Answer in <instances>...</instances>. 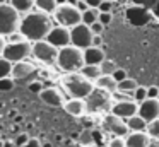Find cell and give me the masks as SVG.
Masks as SVG:
<instances>
[{"label": "cell", "instance_id": "35", "mask_svg": "<svg viewBox=\"0 0 159 147\" xmlns=\"http://www.w3.org/2000/svg\"><path fill=\"white\" fill-rule=\"evenodd\" d=\"M98 21H99V22H103L104 26H108V24L111 22V12H99Z\"/></svg>", "mask_w": 159, "mask_h": 147}, {"label": "cell", "instance_id": "15", "mask_svg": "<svg viewBox=\"0 0 159 147\" xmlns=\"http://www.w3.org/2000/svg\"><path fill=\"white\" fill-rule=\"evenodd\" d=\"M36 70V67L31 63V62H26V60H21V62H16L12 63V72L11 75L16 79V80H21V79H28L29 75H33Z\"/></svg>", "mask_w": 159, "mask_h": 147}, {"label": "cell", "instance_id": "17", "mask_svg": "<svg viewBox=\"0 0 159 147\" xmlns=\"http://www.w3.org/2000/svg\"><path fill=\"white\" fill-rule=\"evenodd\" d=\"M106 58L104 51L99 46H89L84 50V62L91 65H101V62Z\"/></svg>", "mask_w": 159, "mask_h": 147}, {"label": "cell", "instance_id": "10", "mask_svg": "<svg viewBox=\"0 0 159 147\" xmlns=\"http://www.w3.org/2000/svg\"><path fill=\"white\" fill-rule=\"evenodd\" d=\"M46 39H48L52 44H55L57 48L67 46V44H70V27L62 26V24H58V26H53L52 29H50Z\"/></svg>", "mask_w": 159, "mask_h": 147}, {"label": "cell", "instance_id": "25", "mask_svg": "<svg viewBox=\"0 0 159 147\" xmlns=\"http://www.w3.org/2000/svg\"><path fill=\"white\" fill-rule=\"evenodd\" d=\"M145 132L149 133L151 139H159V118L152 120V122H147V128Z\"/></svg>", "mask_w": 159, "mask_h": 147}, {"label": "cell", "instance_id": "8", "mask_svg": "<svg viewBox=\"0 0 159 147\" xmlns=\"http://www.w3.org/2000/svg\"><path fill=\"white\" fill-rule=\"evenodd\" d=\"M93 31L87 24L79 22L74 27H70V44L80 48V50H86V48L93 46Z\"/></svg>", "mask_w": 159, "mask_h": 147}, {"label": "cell", "instance_id": "47", "mask_svg": "<svg viewBox=\"0 0 159 147\" xmlns=\"http://www.w3.org/2000/svg\"><path fill=\"white\" fill-rule=\"evenodd\" d=\"M156 14H157V16H159V0H157V2H156Z\"/></svg>", "mask_w": 159, "mask_h": 147}, {"label": "cell", "instance_id": "34", "mask_svg": "<svg viewBox=\"0 0 159 147\" xmlns=\"http://www.w3.org/2000/svg\"><path fill=\"white\" fill-rule=\"evenodd\" d=\"M28 87H29V91H31V92H36V94H39V92L43 91V84H41L39 80H34V82H31V84H29Z\"/></svg>", "mask_w": 159, "mask_h": 147}, {"label": "cell", "instance_id": "18", "mask_svg": "<svg viewBox=\"0 0 159 147\" xmlns=\"http://www.w3.org/2000/svg\"><path fill=\"white\" fill-rule=\"evenodd\" d=\"M94 85H96L98 89H101V91L110 92V94H113V92L118 91V82L113 79V75H108V74L101 75V77L94 82Z\"/></svg>", "mask_w": 159, "mask_h": 147}, {"label": "cell", "instance_id": "22", "mask_svg": "<svg viewBox=\"0 0 159 147\" xmlns=\"http://www.w3.org/2000/svg\"><path fill=\"white\" fill-rule=\"evenodd\" d=\"M137 87H139V84L130 77H127V79L118 82V92H123V94H134V91Z\"/></svg>", "mask_w": 159, "mask_h": 147}, {"label": "cell", "instance_id": "16", "mask_svg": "<svg viewBox=\"0 0 159 147\" xmlns=\"http://www.w3.org/2000/svg\"><path fill=\"white\" fill-rule=\"evenodd\" d=\"M151 137L145 132H128L125 137V147H149Z\"/></svg>", "mask_w": 159, "mask_h": 147}, {"label": "cell", "instance_id": "4", "mask_svg": "<svg viewBox=\"0 0 159 147\" xmlns=\"http://www.w3.org/2000/svg\"><path fill=\"white\" fill-rule=\"evenodd\" d=\"M21 26V12L11 3H0V34L9 36Z\"/></svg>", "mask_w": 159, "mask_h": 147}, {"label": "cell", "instance_id": "6", "mask_svg": "<svg viewBox=\"0 0 159 147\" xmlns=\"http://www.w3.org/2000/svg\"><path fill=\"white\" fill-rule=\"evenodd\" d=\"M53 17H55V21L58 24L67 26V27H74L75 24L82 22V12L75 5H70L67 2L57 7V10L53 12Z\"/></svg>", "mask_w": 159, "mask_h": 147}, {"label": "cell", "instance_id": "19", "mask_svg": "<svg viewBox=\"0 0 159 147\" xmlns=\"http://www.w3.org/2000/svg\"><path fill=\"white\" fill-rule=\"evenodd\" d=\"M125 123H127V126H128L130 132H144V130L147 128V122H145L140 115L130 116V118L125 120Z\"/></svg>", "mask_w": 159, "mask_h": 147}, {"label": "cell", "instance_id": "32", "mask_svg": "<svg viewBox=\"0 0 159 147\" xmlns=\"http://www.w3.org/2000/svg\"><path fill=\"white\" fill-rule=\"evenodd\" d=\"M111 75H113V79H115L116 82H120V80H123V79H127V77H128L127 72H125L123 68H120V67H116V70H115Z\"/></svg>", "mask_w": 159, "mask_h": 147}, {"label": "cell", "instance_id": "5", "mask_svg": "<svg viewBox=\"0 0 159 147\" xmlns=\"http://www.w3.org/2000/svg\"><path fill=\"white\" fill-rule=\"evenodd\" d=\"M33 57L39 60L43 65H55L58 57V48L52 44L48 39L33 41Z\"/></svg>", "mask_w": 159, "mask_h": 147}, {"label": "cell", "instance_id": "1", "mask_svg": "<svg viewBox=\"0 0 159 147\" xmlns=\"http://www.w3.org/2000/svg\"><path fill=\"white\" fill-rule=\"evenodd\" d=\"M52 27H53V21L50 17V14L41 12V10H34V12L29 10V12H26L24 17H21L19 31L29 41H39V39H46Z\"/></svg>", "mask_w": 159, "mask_h": 147}, {"label": "cell", "instance_id": "41", "mask_svg": "<svg viewBox=\"0 0 159 147\" xmlns=\"http://www.w3.org/2000/svg\"><path fill=\"white\" fill-rule=\"evenodd\" d=\"M101 44H103V38H101V34H94L93 46H101Z\"/></svg>", "mask_w": 159, "mask_h": 147}, {"label": "cell", "instance_id": "21", "mask_svg": "<svg viewBox=\"0 0 159 147\" xmlns=\"http://www.w3.org/2000/svg\"><path fill=\"white\" fill-rule=\"evenodd\" d=\"M34 7L41 12L53 14L58 7V3H57V0H34Z\"/></svg>", "mask_w": 159, "mask_h": 147}, {"label": "cell", "instance_id": "37", "mask_svg": "<svg viewBox=\"0 0 159 147\" xmlns=\"http://www.w3.org/2000/svg\"><path fill=\"white\" fill-rule=\"evenodd\" d=\"M110 147H125V139H121V137H115L113 140L110 142Z\"/></svg>", "mask_w": 159, "mask_h": 147}, {"label": "cell", "instance_id": "30", "mask_svg": "<svg viewBox=\"0 0 159 147\" xmlns=\"http://www.w3.org/2000/svg\"><path fill=\"white\" fill-rule=\"evenodd\" d=\"M5 38H9V43H17V41H24V39H28V38H26L19 29H17V31H14V33H11L9 36H5Z\"/></svg>", "mask_w": 159, "mask_h": 147}, {"label": "cell", "instance_id": "39", "mask_svg": "<svg viewBox=\"0 0 159 147\" xmlns=\"http://www.w3.org/2000/svg\"><path fill=\"white\" fill-rule=\"evenodd\" d=\"M22 147H41V142L38 139H29L28 144H24Z\"/></svg>", "mask_w": 159, "mask_h": 147}, {"label": "cell", "instance_id": "28", "mask_svg": "<svg viewBox=\"0 0 159 147\" xmlns=\"http://www.w3.org/2000/svg\"><path fill=\"white\" fill-rule=\"evenodd\" d=\"M99 67H101V72H103V74H108V75H111L115 70H116V65H115L111 60H106V58L101 62Z\"/></svg>", "mask_w": 159, "mask_h": 147}, {"label": "cell", "instance_id": "20", "mask_svg": "<svg viewBox=\"0 0 159 147\" xmlns=\"http://www.w3.org/2000/svg\"><path fill=\"white\" fill-rule=\"evenodd\" d=\"M79 72H80V74H82L86 79H89V80H93V82H96L98 79L103 75L99 65H91V63H84V67L80 68Z\"/></svg>", "mask_w": 159, "mask_h": 147}, {"label": "cell", "instance_id": "27", "mask_svg": "<svg viewBox=\"0 0 159 147\" xmlns=\"http://www.w3.org/2000/svg\"><path fill=\"white\" fill-rule=\"evenodd\" d=\"M14 80L16 79L12 75L9 77H0V92H9L14 89Z\"/></svg>", "mask_w": 159, "mask_h": 147}, {"label": "cell", "instance_id": "46", "mask_svg": "<svg viewBox=\"0 0 159 147\" xmlns=\"http://www.w3.org/2000/svg\"><path fill=\"white\" fill-rule=\"evenodd\" d=\"M77 2L79 0H67V3H70V5H77Z\"/></svg>", "mask_w": 159, "mask_h": 147}, {"label": "cell", "instance_id": "45", "mask_svg": "<svg viewBox=\"0 0 159 147\" xmlns=\"http://www.w3.org/2000/svg\"><path fill=\"white\" fill-rule=\"evenodd\" d=\"M149 147H159V139H152L151 144H149Z\"/></svg>", "mask_w": 159, "mask_h": 147}, {"label": "cell", "instance_id": "43", "mask_svg": "<svg viewBox=\"0 0 159 147\" xmlns=\"http://www.w3.org/2000/svg\"><path fill=\"white\" fill-rule=\"evenodd\" d=\"M5 44H7V41H5V36H2V34H0V57L4 55V48H5Z\"/></svg>", "mask_w": 159, "mask_h": 147}, {"label": "cell", "instance_id": "2", "mask_svg": "<svg viewBox=\"0 0 159 147\" xmlns=\"http://www.w3.org/2000/svg\"><path fill=\"white\" fill-rule=\"evenodd\" d=\"M62 84L65 91L70 94V98H82L86 99L94 91V82L86 79L80 72H67V75L62 79Z\"/></svg>", "mask_w": 159, "mask_h": 147}, {"label": "cell", "instance_id": "7", "mask_svg": "<svg viewBox=\"0 0 159 147\" xmlns=\"http://www.w3.org/2000/svg\"><path fill=\"white\" fill-rule=\"evenodd\" d=\"M31 55H33V44L29 39H24V41H17V43H7L2 57L11 60L12 63H16V62L26 60Z\"/></svg>", "mask_w": 159, "mask_h": 147}, {"label": "cell", "instance_id": "12", "mask_svg": "<svg viewBox=\"0 0 159 147\" xmlns=\"http://www.w3.org/2000/svg\"><path fill=\"white\" fill-rule=\"evenodd\" d=\"M39 98L45 104L52 106V108H63V103H65L63 94L57 87H45L39 92Z\"/></svg>", "mask_w": 159, "mask_h": 147}, {"label": "cell", "instance_id": "11", "mask_svg": "<svg viewBox=\"0 0 159 147\" xmlns=\"http://www.w3.org/2000/svg\"><path fill=\"white\" fill-rule=\"evenodd\" d=\"M137 111H139V103L135 99L134 101H130V99H121V101L115 103L111 106V113L121 120H127L130 116L137 115Z\"/></svg>", "mask_w": 159, "mask_h": 147}, {"label": "cell", "instance_id": "49", "mask_svg": "<svg viewBox=\"0 0 159 147\" xmlns=\"http://www.w3.org/2000/svg\"><path fill=\"white\" fill-rule=\"evenodd\" d=\"M9 2V0H0V3H7Z\"/></svg>", "mask_w": 159, "mask_h": 147}, {"label": "cell", "instance_id": "44", "mask_svg": "<svg viewBox=\"0 0 159 147\" xmlns=\"http://www.w3.org/2000/svg\"><path fill=\"white\" fill-rule=\"evenodd\" d=\"M101 2H103V0H86V3L89 7H99Z\"/></svg>", "mask_w": 159, "mask_h": 147}, {"label": "cell", "instance_id": "14", "mask_svg": "<svg viewBox=\"0 0 159 147\" xmlns=\"http://www.w3.org/2000/svg\"><path fill=\"white\" fill-rule=\"evenodd\" d=\"M63 109L67 111V115L79 118V116H82L87 111V103L82 98H70L69 101L63 103Z\"/></svg>", "mask_w": 159, "mask_h": 147}, {"label": "cell", "instance_id": "33", "mask_svg": "<svg viewBox=\"0 0 159 147\" xmlns=\"http://www.w3.org/2000/svg\"><path fill=\"white\" fill-rule=\"evenodd\" d=\"M113 5H115V3L111 2V0H103L98 9H99V12H111V7H113Z\"/></svg>", "mask_w": 159, "mask_h": 147}, {"label": "cell", "instance_id": "24", "mask_svg": "<svg viewBox=\"0 0 159 147\" xmlns=\"http://www.w3.org/2000/svg\"><path fill=\"white\" fill-rule=\"evenodd\" d=\"M98 17H99V9H98V7H89L87 10L82 12V22L87 24V26H91L93 22L98 21Z\"/></svg>", "mask_w": 159, "mask_h": 147}, {"label": "cell", "instance_id": "26", "mask_svg": "<svg viewBox=\"0 0 159 147\" xmlns=\"http://www.w3.org/2000/svg\"><path fill=\"white\" fill-rule=\"evenodd\" d=\"M12 72V62L5 57H0V77H9Z\"/></svg>", "mask_w": 159, "mask_h": 147}, {"label": "cell", "instance_id": "38", "mask_svg": "<svg viewBox=\"0 0 159 147\" xmlns=\"http://www.w3.org/2000/svg\"><path fill=\"white\" fill-rule=\"evenodd\" d=\"M147 98H159V89L156 85H149L147 87Z\"/></svg>", "mask_w": 159, "mask_h": 147}, {"label": "cell", "instance_id": "40", "mask_svg": "<svg viewBox=\"0 0 159 147\" xmlns=\"http://www.w3.org/2000/svg\"><path fill=\"white\" fill-rule=\"evenodd\" d=\"M134 2L140 3V5H147V7H154L157 0H134Z\"/></svg>", "mask_w": 159, "mask_h": 147}, {"label": "cell", "instance_id": "29", "mask_svg": "<svg viewBox=\"0 0 159 147\" xmlns=\"http://www.w3.org/2000/svg\"><path fill=\"white\" fill-rule=\"evenodd\" d=\"M145 98H147V87H140V85H139L134 91V99L137 103H140V101H144Z\"/></svg>", "mask_w": 159, "mask_h": 147}, {"label": "cell", "instance_id": "23", "mask_svg": "<svg viewBox=\"0 0 159 147\" xmlns=\"http://www.w3.org/2000/svg\"><path fill=\"white\" fill-rule=\"evenodd\" d=\"M9 3H11L14 9H17L21 14L29 12V10L34 7V0H9Z\"/></svg>", "mask_w": 159, "mask_h": 147}, {"label": "cell", "instance_id": "3", "mask_svg": "<svg viewBox=\"0 0 159 147\" xmlns=\"http://www.w3.org/2000/svg\"><path fill=\"white\" fill-rule=\"evenodd\" d=\"M84 50L67 44L63 48H58V57H57V65L63 72H79L84 67Z\"/></svg>", "mask_w": 159, "mask_h": 147}, {"label": "cell", "instance_id": "42", "mask_svg": "<svg viewBox=\"0 0 159 147\" xmlns=\"http://www.w3.org/2000/svg\"><path fill=\"white\" fill-rule=\"evenodd\" d=\"M75 7H77V9L80 10V12H84V10H87V9H89V5H87V3H86V0H79Z\"/></svg>", "mask_w": 159, "mask_h": 147}, {"label": "cell", "instance_id": "31", "mask_svg": "<svg viewBox=\"0 0 159 147\" xmlns=\"http://www.w3.org/2000/svg\"><path fill=\"white\" fill-rule=\"evenodd\" d=\"M91 31H93V34H103V31H104V24L103 22H99V21H96V22H93L91 24Z\"/></svg>", "mask_w": 159, "mask_h": 147}, {"label": "cell", "instance_id": "36", "mask_svg": "<svg viewBox=\"0 0 159 147\" xmlns=\"http://www.w3.org/2000/svg\"><path fill=\"white\" fill-rule=\"evenodd\" d=\"M29 139H31V137H29L28 133H21V135H17V139H16V145H17V147H22L24 144H28Z\"/></svg>", "mask_w": 159, "mask_h": 147}, {"label": "cell", "instance_id": "48", "mask_svg": "<svg viewBox=\"0 0 159 147\" xmlns=\"http://www.w3.org/2000/svg\"><path fill=\"white\" fill-rule=\"evenodd\" d=\"M67 0H57V3H58V5H62V3H65Z\"/></svg>", "mask_w": 159, "mask_h": 147}, {"label": "cell", "instance_id": "13", "mask_svg": "<svg viewBox=\"0 0 159 147\" xmlns=\"http://www.w3.org/2000/svg\"><path fill=\"white\" fill-rule=\"evenodd\" d=\"M103 123H104V126H106L108 132L115 133V135H118V137H123V135H127V133L130 132V130H128V126H127V123H125L121 118L115 116L113 113H111V115H108L106 118H104Z\"/></svg>", "mask_w": 159, "mask_h": 147}, {"label": "cell", "instance_id": "9", "mask_svg": "<svg viewBox=\"0 0 159 147\" xmlns=\"http://www.w3.org/2000/svg\"><path fill=\"white\" fill-rule=\"evenodd\" d=\"M137 115H140L145 122L159 118V98H145L144 101H140Z\"/></svg>", "mask_w": 159, "mask_h": 147}]
</instances>
